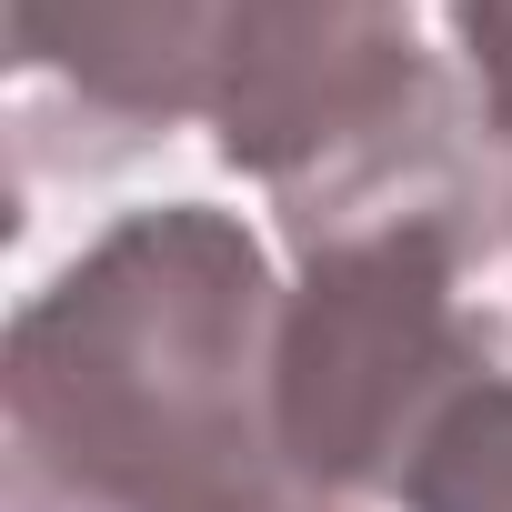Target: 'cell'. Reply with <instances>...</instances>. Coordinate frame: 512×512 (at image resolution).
<instances>
[{
	"instance_id": "obj_1",
	"label": "cell",
	"mask_w": 512,
	"mask_h": 512,
	"mask_svg": "<svg viewBox=\"0 0 512 512\" xmlns=\"http://www.w3.org/2000/svg\"><path fill=\"white\" fill-rule=\"evenodd\" d=\"M282 282L231 211H121L11 312V512H362L322 492L272 402Z\"/></svg>"
},
{
	"instance_id": "obj_2",
	"label": "cell",
	"mask_w": 512,
	"mask_h": 512,
	"mask_svg": "<svg viewBox=\"0 0 512 512\" xmlns=\"http://www.w3.org/2000/svg\"><path fill=\"white\" fill-rule=\"evenodd\" d=\"M211 151L272 191L292 262L372 231L512 251V161L472 81L422 51L412 0H251L211 91Z\"/></svg>"
},
{
	"instance_id": "obj_3",
	"label": "cell",
	"mask_w": 512,
	"mask_h": 512,
	"mask_svg": "<svg viewBox=\"0 0 512 512\" xmlns=\"http://www.w3.org/2000/svg\"><path fill=\"white\" fill-rule=\"evenodd\" d=\"M492 272L482 241L452 231H372L292 262L272 332V402L292 462L342 502H402L432 432L502 372L492 312L472 282Z\"/></svg>"
},
{
	"instance_id": "obj_4",
	"label": "cell",
	"mask_w": 512,
	"mask_h": 512,
	"mask_svg": "<svg viewBox=\"0 0 512 512\" xmlns=\"http://www.w3.org/2000/svg\"><path fill=\"white\" fill-rule=\"evenodd\" d=\"M251 0H0L21 181L121 171L181 121H211Z\"/></svg>"
},
{
	"instance_id": "obj_5",
	"label": "cell",
	"mask_w": 512,
	"mask_h": 512,
	"mask_svg": "<svg viewBox=\"0 0 512 512\" xmlns=\"http://www.w3.org/2000/svg\"><path fill=\"white\" fill-rule=\"evenodd\" d=\"M402 512H512V372H492L412 462Z\"/></svg>"
},
{
	"instance_id": "obj_6",
	"label": "cell",
	"mask_w": 512,
	"mask_h": 512,
	"mask_svg": "<svg viewBox=\"0 0 512 512\" xmlns=\"http://www.w3.org/2000/svg\"><path fill=\"white\" fill-rule=\"evenodd\" d=\"M452 51H462V81H472L492 151L512 161V0H452Z\"/></svg>"
}]
</instances>
